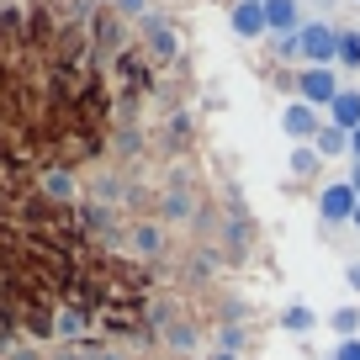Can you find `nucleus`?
<instances>
[{"mask_svg": "<svg viewBox=\"0 0 360 360\" xmlns=\"http://www.w3.org/2000/svg\"><path fill=\"white\" fill-rule=\"evenodd\" d=\"M297 58H302L307 69H334L339 58V32L328 22H302V32H297Z\"/></svg>", "mask_w": 360, "mask_h": 360, "instance_id": "obj_1", "label": "nucleus"}, {"mask_svg": "<svg viewBox=\"0 0 360 360\" xmlns=\"http://www.w3.org/2000/svg\"><path fill=\"white\" fill-rule=\"evenodd\" d=\"M334 96H339L334 69H302V75H297V101H307L313 112H328Z\"/></svg>", "mask_w": 360, "mask_h": 360, "instance_id": "obj_2", "label": "nucleus"}, {"mask_svg": "<svg viewBox=\"0 0 360 360\" xmlns=\"http://www.w3.org/2000/svg\"><path fill=\"white\" fill-rule=\"evenodd\" d=\"M318 127H323V112H313L307 101H286L281 106V133H286V143H313L318 138Z\"/></svg>", "mask_w": 360, "mask_h": 360, "instance_id": "obj_3", "label": "nucleus"}, {"mask_svg": "<svg viewBox=\"0 0 360 360\" xmlns=\"http://www.w3.org/2000/svg\"><path fill=\"white\" fill-rule=\"evenodd\" d=\"M355 186H349V180H334V186H323V196H318V212L328 217V223H349V217H355Z\"/></svg>", "mask_w": 360, "mask_h": 360, "instance_id": "obj_4", "label": "nucleus"}, {"mask_svg": "<svg viewBox=\"0 0 360 360\" xmlns=\"http://www.w3.org/2000/svg\"><path fill=\"white\" fill-rule=\"evenodd\" d=\"M265 6V27L276 37H297L302 32V0H259Z\"/></svg>", "mask_w": 360, "mask_h": 360, "instance_id": "obj_5", "label": "nucleus"}, {"mask_svg": "<svg viewBox=\"0 0 360 360\" xmlns=\"http://www.w3.org/2000/svg\"><path fill=\"white\" fill-rule=\"evenodd\" d=\"M228 27H233L238 37H259V32H270V27H265V6H259V0H238L233 11H228Z\"/></svg>", "mask_w": 360, "mask_h": 360, "instance_id": "obj_6", "label": "nucleus"}, {"mask_svg": "<svg viewBox=\"0 0 360 360\" xmlns=\"http://www.w3.org/2000/svg\"><path fill=\"white\" fill-rule=\"evenodd\" d=\"M328 122H334L339 133H355V127H360V90H345V85H339L334 106H328Z\"/></svg>", "mask_w": 360, "mask_h": 360, "instance_id": "obj_7", "label": "nucleus"}, {"mask_svg": "<svg viewBox=\"0 0 360 360\" xmlns=\"http://www.w3.org/2000/svg\"><path fill=\"white\" fill-rule=\"evenodd\" d=\"M313 148H318V159H323V165H328V159L349 154V133H339L334 122H323V127H318V138H313Z\"/></svg>", "mask_w": 360, "mask_h": 360, "instance_id": "obj_8", "label": "nucleus"}, {"mask_svg": "<svg viewBox=\"0 0 360 360\" xmlns=\"http://www.w3.org/2000/svg\"><path fill=\"white\" fill-rule=\"evenodd\" d=\"M127 244H133V255H138V259H148V255H159V249H165V228L138 223L133 233H127Z\"/></svg>", "mask_w": 360, "mask_h": 360, "instance_id": "obj_9", "label": "nucleus"}, {"mask_svg": "<svg viewBox=\"0 0 360 360\" xmlns=\"http://www.w3.org/2000/svg\"><path fill=\"white\" fill-rule=\"evenodd\" d=\"M43 191L53 196V202H75L79 186H75V175H69V169H43Z\"/></svg>", "mask_w": 360, "mask_h": 360, "instance_id": "obj_10", "label": "nucleus"}, {"mask_svg": "<svg viewBox=\"0 0 360 360\" xmlns=\"http://www.w3.org/2000/svg\"><path fill=\"white\" fill-rule=\"evenodd\" d=\"M159 212H165V217H196V196L180 191V186H169V191L159 196Z\"/></svg>", "mask_w": 360, "mask_h": 360, "instance_id": "obj_11", "label": "nucleus"}, {"mask_svg": "<svg viewBox=\"0 0 360 360\" xmlns=\"http://www.w3.org/2000/svg\"><path fill=\"white\" fill-rule=\"evenodd\" d=\"M318 165H323V159H318V148H313V143H297V148H292V159H286V169H292L297 180L318 175Z\"/></svg>", "mask_w": 360, "mask_h": 360, "instance_id": "obj_12", "label": "nucleus"}, {"mask_svg": "<svg viewBox=\"0 0 360 360\" xmlns=\"http://www.w3.org/2000/svg\"><path fill=\"white\" fill-rule=\"evenodd\" d=\"M148 27V43H154V58H175V32H169V27H159V22H143Z\"/></svg>", "mask_w": 360, "mask_h": 360, "instance_id": "obj_13", "label": "nucleus"}, {"mask_svg": "<svg viewBox=\"0 0 360 360\" xmlns=\"http://www.w3.org/2000/svg\"><path fill=\"white\" fill-rule=\"evenodd\" d=\"M328 328H334V334H345V339H355V328H360V307H334V313H328Z\"/></svg>", "mask_w": 360, "mask_h": 360, "instance_id": "obj_14", "label": "nucleus"}, {"mask_svg": "<svg viewBox=\"0 0 360 360\" xmlns=\"http://www.w3.org/2000/svg\"><path fill=\"white\" fill-rule=\"evenodd\" d=\"M281 323H286V328H292V334H307V328H313V323H318V318H313V307H302V302H292V307H286V313H281Z\"/></svg>", "mask_w": 360, "mask_h": 360, "instance_id": "obj_15", "label": "nucleus"}, {"mask_svg": "<svg viewBox=\"0 0 360 360\" xmlns=\"http://www.w3.org/2000/svg\"><path fill=\"white\" fill-rule=\"evenodd\" d=\"M334 64H360V32H339V58Z\"/></svg>", "mask_w": 360, "mask_h": 360, "instance_id": "obj_16", "label": "nucleus"}, {"mask_svg": "<svg viewBox=\"0 0 360 360\" xmlns=\"http://www.w3.org/2000/svg\"><path fill=\"white\" fill-rule=\"evenodd\" d=\"M58 334H64V339H75V334H85V313H75V307H69V313H58Z\"/></svg>", "mask_w": 360, "mask_h": 360, "instance_id": "obj_17", "label": "nucleus"}, {"mask_svg": "<svg viewBox=\"0 0 360 360\" xmlns=\"http://www.w3.org/2000/svg\"><path fill=\"white\" fill-rule=\"evenodd\" d=\"M334 360H360V339H339V349H334Z\"/></svg>", "mask_w": 360, "mask_h": 360, "instance_id": "obj_18", "label": "nucleus"}, {"mask_svg": "<svg viewBox=\"0 0 360 360\" xmlns=\"http://www.w3.org/2000/svg\"><path fill=\"white\" fill-rule=\"evenodd\" d=\"M112 6H117L122 16H143V6H148V0H112Z\"/></svg>", "mask_w": 360, "mask_h": 360, "instance_id": "obj_19", "label": "nucleus"}, {"mask_svg": "<svg viewBox=\"0 0 360 360\" xmlns=\"http://www.w3.org/2000/svg\"><path fill=\"white\" fill-rule=\"evenodd\" d=\"M345 281H349V292H360V259H349V265H345Z\"/></svg>", "mask_w": 360, "mask_h": 360, "instance_id": "obj_20", "label": "nucleus"}, {"mask_svg": "<svg viewBox=\"0 0 360 360\" xmlns=\"http://www.w3.org/2000/svg\"><path fill=\"white\" fill-rule=\"evenodd\" d=\"M349 154H355V165H360V127L349 133Z\"/></svg>", "mask_w": 360, "mask_h": 360, "instance_id": "obj_21", "label": "nucleus"}, {"mask_svg": "<svg viewBox=\"0 0 360 360\" xmlns=\"http://www.w3.org/2000/svg\"><path fill=\"white\" fill-rule=\"evenodd\" d=\"M349 228H360V202H355V217H349Z\"/></svg>", "mask_w": 360, "mask_h": 360, "instance_id": "obj_22", "label": "nucleus"}, {"mask_svg": "<svg viewBox=\"0 0 360 360\" xmlns=\"http://www.w3.org/2000/svg\"><path fill=\"white\" fill-rule=\"evenodd\" d=\"M212 360H233V355H212Z\"/></svg>", "mask_w": 360, "mask_h": 360, "instance_id": "obj_23", "label": "nucleus"}]
</instances>
